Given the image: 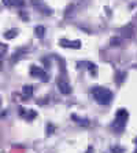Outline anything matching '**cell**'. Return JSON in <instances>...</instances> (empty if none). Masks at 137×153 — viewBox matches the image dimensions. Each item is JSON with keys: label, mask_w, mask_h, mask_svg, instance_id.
I'll return each instance as SVG.
<instances>
[{"label": "cell", "mask_w": 137, "mask_h": 153, "mask_svg": "<svg viewBox=\"0 0 137 153\" xmlns=\"http://www.w3.org/2000/svg\"><path fill=\"white\" fill-rule=\"evenodd\" d=\"M32 4H33V7H34L36 10H39L40 13H42L44 15H51L52 14V10H51L42 0H32Z\"/></svg>", "instance_id": "obj_3"}, {"label": "cell", "mask_w": 137, "mask_h": 153, "mask_svg": "<svg viewBox=\"0 0 137 153\" xmlns=\"http://www.w3.org/2000/svg\"><path fill=\"white\" fill-rule=\"evenodd\" d=\"M58 88H59L60 94H63V95H69L71 93V85L64 79H59L58 80Z\"/></svg>", "instance_id": "obj_5"}, {"label": "cell", "mask_w": 137, "mask_h": 153, "mask_svg": "<svg viewBox=\"0 0 137 153\" xmlns=\"http://www.w3.org/2000/svg\"><path fill=\"white\" fill-rule=\"evenodd\" d=\"M30 76H33V77H39V79H42L44 82H47L48 80V76H47V72L44 71L42 68H39V66H30Z\"/></svg>", "instance_id": "obj_4"}, {"label": "cell", "mask_w": 137, "mask_h": 153, "mask_svg": "<svg viewBox=\"0 0 137 153\" xmlns=\"http://www.w3.org/2000/svg\"><path fill=\"white\" fill-rule=\"evenodd\" d=\"M59 44L62 47H66V48H80V47H81V42H80V40L70 42V40H67V39H62V40H59Z\"/></svg>", "instance_id": "obj_6"}, {"label": "cell", "mask_w": 137, "mask_h": 153, "mask_svg": "<svg viewBox=\"0 0 137 153\" xmlns=\"http://www.w3.org/2000/svg\"><path fill=\"white\" fill-rule=\"evenodd\" d=\"M6 51H7V46H4V44H1V43H0V57H1Z\"/></svg>", "instance_id": "obj_13"}, {"label": "cell", "mask_w": 137, "mask_h": 153, "mask_svg": "<svg viewBox=\"0 0 137 153\" xmlns=\"http://www.w3.org/2000/svg\"><path fill=\"white\" fill-rule=\"evenodd\" d=\"M1 65H3V62H1V57H0V68H1Z\"/></svg>", "instance_id": "obj_15"}, {"label": "cell", "mask_w": 137, "mask_h": 153, "mask_svg": "<svg viewBox=\"0 0 137 153\" xmlns=\"http://www.w3.org/2000/svg\"><path fill=\"white\" fill-rule=\"evenodd\" d=\"M121 42H122V40H121L119 37H116V39H113V40H111V46H114V47H115V46H119Z\"/></svg>", "instance_id": "obj_12"}, {"label": "cell", "mask_w": 137, "mask_h": 153, "mask_svg": "<svg viewBox=\"0 0 137 153\" xmlns=\"http://www.w3.org/2000/svg\"><path fill=\"white\" fill-rule=\"evenodd\" d=\"M136 145H137V138H136ZM134 153H137V149H136V152H134Z\"/></svg>", "instance_id": "obj_16"}, {"label": "cell", "mask_w": 137, "mask_h": 153, "mask_svg": "<svg viewBox=\"0 0 137 153\" xmlns=\"http://www.w3.org/2000/svg\"><path fill=\"white\" fill-rule=\"evenodd\" d=\"M22 93H23L25 97L30 98V97L33 95V87H32V85H25V87H23V91H22Z\"/></svg>", "instance_id": "obj_10"}, {"label": "cell", "mask_w": 137, "mask_h": 153, "mask_svg": "<svg viewBox=\"0 0 137 153\" xmlns=\"http://www.w3.org/2000/svg\"><path fill=\"white\" fill-rule=\"evenodd\" d=\"M92 95L95 98V101L100 105H108L113 101V93L108 88L104 87H96L92 90Z\"/></svg>", "instance_id": "obj_1"}, {"label": "cell", "mask_w": 137, "mask_h": 153, "mask_svg": "<svg viewBox=\"0 0 137 153\" xmlns=\"http://www.w3.org/2000/svg\"><path fill=\"white\" fill-rule=\"evenodd\" d=\"M127 119H129V113H127L126 109H119L115 114V120H114V124H113L114 130L116 132H122L125 130V127H126Z\"/></svg>", "instance_id": "obj_2"}, {"label": "cell", "mask_w": 137, "mask_h": 153, "mask_svg": "<svg viewBox=\"0 0 137 153\" xmlns=\"http://www.w3.org/2000/svg\"><path fill=\"white\" fill-rule=\"evenodd\" d=\"M6 6H23V0H3Z\"/></svg>", "instance_id": "obj_8"}, {"label": "cell", "mask_w": 137, "mask_h": 153, "mask_svg": "<svg viewBox=\"0 0 137 153\" xmlns=\"http://www.w3.org/2000/svg\"><path fill=\"white\" fill-rule=\"evenodd\" d=\"M44 33H45V28H44V26H37V28H36V36H37V37L42 39V37H44Z\"/></svg>", "instance_id": "obj_11"}, {"label": "cell", "mask_w": 137, "mask_h": 153, "mask_svg": "<svg viewBox=\"0 0 137 153\" xmlns=\"http://www.w3.org/2000/svg\"><path fill=\"white\" fill-rule=\"evenodd\" d=\"M111 150H113L114 153H123V149H122V148H116V146H115V148H113Z\"/></svg>", "instance_id": "obj_14"}, {"label": "cell", "mask_w": 137, "mask_h": 153, "mask_svg": "<svg viewBox=\"0 0 137 153\" xmlns=\"http://www.w3.org/2000/svg\"><path fill=\"white\" fill-rule=\"evenodd\" d=\"M19 111H21V116H23V117L26 119V120H28V121L33 120V119H34L36 116H37V113H36L34 111H26V112H28V113H25V111H23V109H22V108H21V109H19Z\"/></svg>", "instance_id": "obj_7"}, {"label": "cell", "mask_w": 137, "mask_h": 153, "mask_svg": "<svg viewBox=\"0 0 137 153\" xmlns=\"http://www.w3.org/2000/svg\"><path fill=\"white\" fill-rule=\"evenodd\" d=\"M17 35H18L17 29H10V30H7V32L4 33V37H6L7 40H11V39H14Z\"/></svg>", "instance_id": "obj_9"}]
</instances>
